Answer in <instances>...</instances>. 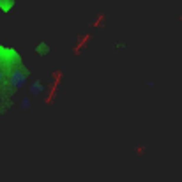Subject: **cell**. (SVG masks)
Listing matches in <instances>:
<instances>
[{
    "instance_id": "obj_2",
    "label": "cell",
    "mask_w": 182,
    "mask_h": 182,
    "mask_svg": "<svg viewBox=\"0 0 182 182\" xmlns=\"http://www.w3.org/2000/svg\"><path fill=\"white\" fill-rule=\"evenodd\" d=\"M35 88H37V90H41V88H42L41 81H35V83H34V90H35Z\"/></svg>"
},
{
    "instance_id": "obj_1",
    "label": "cell",
    "mask_w": 182,
    "mask_h": 182,
    "mask_svg": "<svg viewBox=\"0 0 182 182\" xmlns=\"http://www.w3.org/2000/svg\"><path fill=\"white\" fill-rule=\"evenodd\" d=\"M35 50H37V53H39V55H48V53H50V48H48V46H44V44H37V48H35Z\"/></svg>"
}]
</instances>
